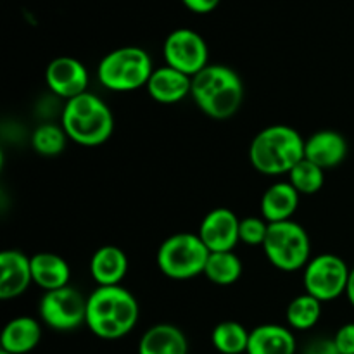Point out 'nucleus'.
<instances>
[{"instance_id":"nucleus-1","label":"nucleus","mask_w":354,"mask_h":354,"mask_svg":"<svg viewBox=\"0 0 354 354\" xmlns=\"http://www.w3.org/2000/svg\"><path fill=\"white\" fill-rule=\"evenodd\" d=\"M138 315V301L121 286L97 287L86 297L85 325L93 335L106 341H116L130 334L137 325Z\"/></svg>"},{"instance_id":"nucleus-2","label":"nucleus","mask_w":354,"mask_h":354,"mask_svg":"<svg viewBox=\"0 0 354 354\" xmlns=\"http://www.w3.org/2000/svg\"><path fill=\"white\" fill-rule=\"evenodd\" d=\"M190 97L206 116L228 120L244 100V85L237 73L223 64H209L192 78Z\"/></svg>"},{"instance_id":"nucleus-3","label":"nucleus","mask_w":354,"mask_h":354,"mask_svg":"<svg viewBox=\"0 0 354 354\" xmlns=\"http://www.w3.org/2000/svg\"><path fill=\"white\" fill-rule=\"evenodd\" d=\"M304 142L292 127L272 124L252 138L249 161L263 175H289L290 169L304 159Z\"/></svg>"},{"instance_id":"nucleus-4","label":"nucleus","mask_w":354,"mask_h":354,"mask_svg":"<svg viewBox=\"0 0 354 354\" xmlns=\"http://www.w3.org/2000/svg\"><path fill=\"white\" fill-rule=\"evenodd\" d=\"M61 124L69 140L83 147H95L111 138L114 131V116L100 97L85 92L66 100Z\"/></svg>"},{"instance_id":"nucleus-5","label":"nucleus","mask_w":354,"mask_h":354,"mask_svg":"<svg viewBox=\"0 0 354 354\" xmlns=\"http://www.w3.org/2000/svg\"><path fill=\"white\" fill-rule=\"evenodd\" d=\"M154 66L140 47H120L102 57L97 68L100 85L113 92H133L147 86Z\"/></svg>"},{"instance_id":"nucleus-6","label":"nucleus","mask_w":354,"mask_h":354,"mask_svg":"<svg viewBox=\"0 0 354 354\" xmlns=\"http://www.w3.org/2000/svg\"><path fill=\"white\" fill-rule=\"evenodd\" d=\"M209 249L204 245L199 235L190 232L173 234L159 245L158 268L166 279L190 280L204 275Z\"/></svg>"},{"instance_id":"nucleus-7","label":"nucleus","mask_w":354,"mask_h":354,"mask_svg":"<svg viewBox=\"0 0 354 354\" xmlns=\"http://www.w3.org/2000/svg\"><path fill=\"white\" fill-rule=\"evenodd\" d=\"M266 259L282 272H297L311 259V241L308 232L292 220L270 223L263 242Z\"/></svg>"},{"instance_id":"nucleus-8","label":"nucleus","mask_w":354,"mask_h":354,"mask_svg":"<svg viewBox=\"0 0 354 354\" xmlns=\"http://www.w3.org/2000/svg\"><path fill=\"white\" fill-rule=\"evenodd\" d=\"M351 268L342 258L335 254H320L311 258L304 266L303 283L306 294L317 297L322 303L334 301L346 294Z\"/></svg>"},{"instance_id":"nucleus-9","label":"nucleus","mask_w":354,"mask_h":354,"mask_svg":"<svg viewBox=\"0 0 354 354\" xmlns=\"http://www.w3.org/2000/svg\"><path fill=\"white\" fill-rule=\"evenodd\" d=\"M38 315L54 330H75L86 320V299L69 286L48 290L38 303Z\"/></svg>"},{"instance_id":"nucleus-10","label":"nucleus","mask_w":354,"mask_h":354,"mask_svg":"<svg viewBox=\"0 0 354 354\" xmlns=\"http://www.w3.org/2000/svg\"><path fill=\"white\" fill-rule=\"evenodd\" d=\"M162 55L166 66L190 78L209 66V48L206 40L190 28H178L171 31L165 40Z\"/></svg>"},{"instance_id":"nucleus-11","label":"nucleus","mask_w":354,"mask_h":354,"mask_svg":"<svg viewBox=\"0 0 354 354\" xmlns=\"http://www.w3.org/2000/svg\"><path fill=\"white\" fill-rule=\"evenodd\" d=\"M45 82L54 95L64 100H71L86 92L88 71L78 59L62 55V57H55L48 62L47 69H45Z\"/></svg>"},{"instance_id":"nucleus-12","label":"nucleus","mask_w":354,"mask_h":354,"mask_svg":"<svg viewBox=\"0 0 354 354\" xmlns=\"http://www.w3.org/2000/svg\"><path fill=\"white\" fill-rule=\"evenodd\" d=\"M239 225L241 218L234 211L228 207H216L203 218L197 235L209 252L234 251L235 245L241 242Z\"/></svg>"},{"instance_id":"nucleus-13","label":"nucleus","mask_w":354,"mask_h":354,"mask_svg":"<svg viewBox=\"0 0 354 354\" xmlns=\"http://www.w3.org/2000/svg\"><path fill=\"white\" fill-rule=\"evenodd\" d=\"M33 283L31 258L21 251L7 249L0 254V299L19 297Z\"/></svg>"},{"instance_id":"nucleus-14","label":"nucleus","mask_w":354,"mask_h":354,"mask_svg":"<svg viewBox=\"0 0 354 354\" xmlns=\"http://www.w3.org/2000/svg\"><path fill=\"white\" fill-rule=\"evenodd\" d=\"M348 156V142L339 131L322 130L304 142V158L322 169H332L342 165Z\"/></svg>"},{"instance_id":"nucleus-15","label":"nucleus","mask_w":354,"mask_h":354,"mask_svg":"<svg viewBox=\"0 0 354 354\" xmlns=\"http://www.w3.org/2000/svg\"><path fill=\"white\" fill-rule=\"evenodd\" d=\"M128 273V256L118 245H102L90 259V275L99 287L121 286Z\"/></svg>"},{"instance_id":"nucleus-16","label":"nucleus","mask_w":354,"mask_h":354,"mask_svg":"<svg viewBox=\"0 0 354 354\" xmlns=\"http://www.w3.org/2000/svg\"><path fill=\"white\" fill-rule=\"evenodd\" d=\"M147 92L156 102L176 104L190 95L192 92V78L169 66L156 68L147 82Z\"/></svg>"},{"instance_id":"nucleus-17","label":"nucleus","mask_w":354,"mask_h":354,"mask_svg":"<svg viewBox=\"0 0 354 354\" xmlns=\"http://www.w3.org/2000/svg\"><path fill=\"white\" fill-rule=\"evenodd\" d=\"M296 337L287 327L265 324L249 332L245 354H296Z\"/></svg>"},{"instance_id":"nucleus-18","label":"nucleus","mask_w":354,"mask_h":354,"mask_svg":"<svg viewBox=\"0 0 354 354\" xmlns=\"http://www.w3.org/2000/svg\"><path fill=\"white\" fill-rule=\"evenodd\" d=\"M299 206V192L289 182H277L261 197V216L268 223H280L294 216Z\"/></svg>"},{"instance_id":"nucleus-19","label":"nucleus","mask_w":354,"mask_h":354,"mask_svg":"<svg viewBox=\"0 0 354 354\" xmlns=\"http://www.w3.org/2000/svg\"><path fill=\"white\" fill-rule=\"evenodd\" d=\"M31 275H33V283L48 292L69 286L71 268L66 259L54 252H38L31 256Z\"/></svg>"},{"instance_id":"nucleus-20","label":"nucleus","mask_w":354,"mask_h":354,"mask_svg":"<svg viewBox=\"0 0 354 354\" xmlns=\"http://www.w3.org/2000/svg\"><path fill=\"white\" fill-rule=\"evenodd\" d=\"M41 341V327L35 318L17 317L3 327L0 344L9 354H26L33 351Z\"/></svg>"},{"instance_id":"nucleus-21","label":"nucleus","mask_w":354,"mask_h":354,"mask_svg":"<svg viewBox=\"0 0 354 354\" xmlns=\"http://www.w3.org/2000/svg\"><path fill=\"white\" fill-rule=\"evenodd\" d=\"M138 354H189V342L178 327L159 324L142 335Z\"/></svg>"},{"instance_id":"nucleus-22","label":"nucleus","mask_w":354,"mask_h":354,"mask_svg":"<svg viewBox=\"0 0 354 354\" xmlns=\"http://www.w3.org/2000/svg\"><path fill=\"white\" fill-rule=\"evenodd\" d=\"M242 275V261L234 251L209 252L204 277L216 286H232Z\"/></svg>"},{"instance_id":"nucleus-23","label":"nucleus","mask_w":354,"mask_h":354,"mask_svg":"<svg viewBox=\"0 0 354 354\" xmlns=\"http://www.w3.org/2000/svg\"><path fill=\"white\" fill-rule=\"evenodd\" d=\"M211 342L221 354H242L248 351L249 330L239 322H221L214 327Z\"/></svg>"},{"instance_id":"nucleus-24","label":"nucleus","mask_w":354,"mask_h":354,"mask_svg":"<svg viewBox=\"0 0 354 354\" xmlns=\"http://www.w3.org/2000/svg\"><path fill=\"white\" fill-rule=\"evenodd\" d=\"M287 324L296 330H310L320 322L322 301L310 294H301L294 297L287 306Z\"/></svg>"},{"instance_id":"nucleus-25","label":"nucleus","mask_w":354,"mask_h":354,"mask_svg":"<svg viewBox=\"0 0 354 354\" xmlns=\"http://www.w3.org/2000/svg\"><path fill=\"white\" fill-rule=\"evenodd\" d=\"M287 182L299 192V196H313L320 192L325 183V171L306 158L297 162L289 173Z\"/></svg>"},{"instance_id":"nucleus-26","label":"nucleus","mask_w":354,"mask_h":354,"mask_svg":"<svg viewBox=\"0 0 354 354\" xmlns=\"http://www.w3.org/2000/svg\"><path fill=\"white\" fill-rule=\"evenodd\" d=\"M66 140H68V135H66L62 124L54 123H41L31 135L33 149L45 158L61 154L66 147Z\"/></svg>"},{"instance_id":"nucleus-27","label":"nucleus","mask_w":354,"mask_h":354,"mask_svg":"<svg viewBox=\"0 0 354 354\" xmlns=\"http://www.w3.org/2000/svg\"><path fill=\"white\" fill-rule=\"evenodd\" d=\"M270 223L263 216L242 218L239 225V237L241 242L248 245H263Z\"/></svg>"},{"instance_id":"nucleus-28","label":"nucleus","mask_w":354,"mask_h":354,"mask_svg":"<svg viewBox=\"0 0 354 354\" xmlns=\"http://www.w3.org/2000/svg\"><path fill=\"white\" fill-rule=\"evenodd\" d=\"M334 342L341 354H354V324H346L335 332Z\"/></svg>"},{"instance_id":"nucleus-29","label":"nucleus","mask_w":354,"mask_h":354,"mask_svg":"<svg viewBox=\"0 0 354 354\" xmlns=\"http://www.w3.org/2000/svg\"><path fill=\"white\" fill-rule=\"evenodd\" d=\"M304 354H341L334 339H317L306 348Z\"/></svg>"},{"instance_id":"nucleus-30","label":"nucleus","mask_w":354,"mask_h":354,"mask_svg":"<svg viewBox=\"0 0 354 354\" xmlns=\"http://www.w3.org/2000/svg\"><path fill=\"white\" fill-rule=\"evenodd\" d=\"M183 6L196 14H209L220 6L221 0H182Z\"/></svg>"},{"instance_id":"nucleus-31","label":"nucleus","mask_w":354,"mask_h":354,"mask_svg":"<svg viewBox=\"0 0 354 354\" xmlns=\"http://www.w3.org/2000/svg\"><path fill=\"white\" fill-rule=\"evenodd\" d=\"M346 297H348L349 304L354 308V268H351V273H349L348 287H346Z\"/></svg>"},{"instance_id":"nucleus-32","label":"nucleus","mask_w":354,"mask_h":354,"mask_svg":"<svg viewBox=\"0 0 354 354\" xmlns=\"http://www.w3.org/2000/svg\"><path fill=\"white\" fill-rule=\"evenodd\" d=\"M0 354H9V353H6V351H0Z\"/></svg>"}]
</instances>
